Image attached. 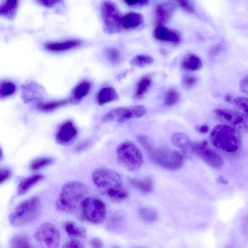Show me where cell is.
<instances>
[{"label": "cell", "instance_id": "obj_46", "mask_svg": "<svg viewBox=\"0 0 248 248\" xmlns=\"http://www.w3.org/2000/svg\"><path fill=\"white\" fill-rule=\"evenodd\" d=\"M90 245L94 248H101L103 247L102 241L98 238H93L89 241Z\"/></svg>", "mask_w": 248, "mask_h": 248}, {"label": "cell", "instance_id": "obj_22", "mask_svg": "<svg viewBox=\"0 0 248 248\" xmlns=\"http://www.w3.org/2000/svg\"><path fill=\"white\" fill-rule=\"evenodd\" d=\"M70 102H71L70 98L46 101H41L35 104V107L39 111L48 113L52 112Z\"/></svg>", "mask_w": 248, "mask_h": 248}, {"label": "cell", "instance_id": "obj_23", "mask_svg": "<svg viewBox=\"0 0 248 248\" xmlns=\"http://www.w3.org/2000/svg\"><path fill=\"white\" fill-rule=\"evenodd\" d=\"M180 64L181 68L187 71H195L200 70L202 65L200 58L195 54H186L181 60Z\"/></svg>", "mask_w": 248, "mask_h": 248}, {"label": "cell", "instance_id": "obj_4", "mask_svg": "<svg viewBox=\"0 0 248 248\" xmlns=\"http://www.w3.org/2000/svg\"><path fill=\"white\" fill-rule=\"evenodd\" d=\"M41 203L39 197L33 196L21 202L9 216L10 224L15 227L27 225L39 216Z\"/></svg>", "mask_w": 248, "mask_h": 248}, {"label": "cell", "instance_id": "obj_14", "mask_svg": "<svg viewBox=\"0 0 248 248\" xmlns=\"http://www.w3.org/2000/svg\"><path fill=\"white\" fill-rule=\"evenodd\" d=\"M78 133L77 128L74 123L70 120H66L58 126L55 140L60 144L67 145L74 140Z\"/></svg>", "mask_w": 248, "mask_h": 248}, {"label": "cell", "instance_id": "obj_19", "mask_svg": "<svg viewBox=\"0 0 248 248\" xmlns=\"http://www.w3.org/2000/svg\"><path fill=\"white\" fill-rule=\"evenodd\" d=\"M143 17L141 14L136 12H129L122 16V31L134 30L142 24Z\"/></svg>", "mask_w": 248, "mask_h": 248}, {"label": "cell", "instance_id": "obj_12", "mask_svg": "<svg viewBox=\"0 0 248 248\" xmlns=\"http://www.w3.org/2000/svg\"><path fill=\"white\" fill-rule=\"evenodd\" d=\"M21 98L24 103H36L42 101L43 88L37 82L29 81L20 86Z\"/></svg>", "mask_w": 248, "mask_h": 248}, {"label": "cell", "instance_id": "obj_49", "mask_svg": "<svg viewBox=\"0 0 248 248\" xmlns=\"http://www.w3.org/2000/svg\"><path fill=\"white\" fill-rule=\"evenodd\" d=\"M224 99L227 102H230L232 101V96L230 94H227L225 96Z\"/></svg>", "mask_w": 248, "mask_h": 248}, {"label": "cell", "instance_id": "obj_13", "mask_svg": "<svg viewBox=\"0 0 248 248\" xmlns=\"http://www.w3.org/2000/svg\"><path fill=\"white\" fill-rule=\"evenodd\" d=\"M214 113L217 120L223 123L247 129V121L245 119V116L238 112L226 108H216Z\"/></svg>", "mask_w": 248, "mask_h": 248}, {"label": "cell", "instance_id": "obj_43", "mask_svg": "<svg viewBox=\"0 0 248 248\" xmlns=\"http://www.w3.org/2000/svg\"><path fill=\"white\" fill-rule=\"evenodd\" d=\"M83 245L78 240L71 239L65 242L63 248H82Z\"/></svg>", "mask_w": 248, "mask_h": 248}, {"label": "cell", "instance_id": "obj_6", "mask_svg": "<svg viewBox=\"0 0 248 248\" xmlns=\"http://www.w3.org/2000/svg\"><path fill=\"white\" fill-rule=\"evenodd\" d=\"M79 208L82 217L91 223L99 224L106 218V204L98 198L86 197L82 201Z\"/></svg>", "mask_w": 248, "mask_h": 248}, {"label": "cell", "instance_id": "obj_21", "mask_svg": "<svg viewBox=\"0 0 248 248\" xmlns=\"http://www.w3.org/2000/svg\"><path fill=\"white\" fill-rule=\"evenodd\" d=\"M118 95L114 88L106 86L102 88L96 93L95 101L97 104L102 106L117 100Z\"/></svg>", "mask_w": 248, "mask_h": 248}, {"label": "cell", "instance_id": "obj_27", "mask_svg": "<svg viewBox=\"0 0 248 248\" xmlns=\"http://www.w3.org/2000/svg\"><path fill=\"white\" fill-rule=\"evenodd\" d=\"M152 84V80L149 76H144L136 83L134 93L136 99L141 98L149 90Z\"/></svg>", "mask_w": 248, "mask_h": 248}, {"label": "cell", "instance_id": "obj_40", "mask_svg": "<svg viewBox=\"0 0 248 248\" xmlns=\"http://www.w3.org/2000/svg\"><path fill=\"white\" fill-rule=\"evenodd\" d=\"M197 81V78L194 76H186L183 78V82L184 85L188 89L193 87Z\"/></svg>", "mask_w": 248, "mask_h": 248}, {"label": "cell", "instance_id": "obj_36", "mask_svg": "<svg viewBox=\"0 0 248 248\" xmlns=\"http://www.w3.org/2000/svg\"><path fill=\"white\" fill-rule=\"evenodd\" d=\"M180 97V94L176 90L170 88L167 91L165 95L164 103L166 106L171 107L179 101Z\"/></svg>", "mask_w": 248, "mask_h": 248}, {"label": "cell", "instance_id": "obj_9", "mask_svg": "<svg viewBox=\"0 0 248 248\" xmlns=\"http://www.w3.org/2000/svg\"><path fill=\"white\" fill-rule=\"evenodd\" d=\"M147 112L146 108L141 105L120 107L112 109L102 117L104 122L123 123L131 119L140 118Z\"/></svg>", "mask_w": 248, "mask_h": 248}, {"label": "cell", "instance_id": "obj_30", "mask_svg": "<svg viewBox=\"0 0 248 248\" xmlns=\"http://www.w3.org/2000/svg\"><path fill=\"white\" fill-rule=\"evenodd\" d=\"M10 245L11 247L14 248L31 247L29 238L23 234H18L14 236L10 240Z\"/></svg>", "mask_w": 248, "mask_h": 248}, {"label": "cell", "instance_id": "obj_44", "mask_svg": "<svg viewBox=\"0 0 248 248\" xmlns=\"http://www.w3.org/2000/svg\"><path fill=\"white\" fill-rule=\"evenodd\" d=\"M12 175L11 171L8 169H0V184L8 180Z\"/></svg>", "mask_w": 248, "mask_h": 248}, {"label": "cell", "instance_id": "obj_24", "mask_svg": "<svg viewBox=\"0 0 248 248\" xmlns=\"http://www.w3.org/2000/svg\"><path fill=\"white\" fill-rule=\"evenodd\" d=\"M128 181L132 186L144 193H150L154 189L153 180L150 176L144 178H129Z\"/></svg>", "mask_w": 248, "mask_h": 248}, {"label": "cell", "instance_id": "obj_48", "mask_svg": "<svg viewBox=\"0 0 248 248\" xmlns=\"http://www.w3.org/2000/svg\"><path fill=\"white\" fill-rule=\"evenodd\" d=\"M217 181L219 183L223 184H227L228 183V181L225 179V178H223L222 176H220L217 178Z\"/></svg>", "mask_w": 248, "mask_h": 248}, {"label": "cell", "instance_id": "obj_33", "mask_svg": "<svg viewBox=\"0 0 248 248\" xmlns=\"http://www.w3.org/2000/svg\"><path fill=\"white\" fill-rule=\"evenodd\" d=\"M109 198L115 200L122 201L129 196V193L123 186L110 190L106 193Z\"/></svg>", "mask_w": 248, "mask_h": 248}, {"label": "cell", "instance_id": "obj_32", "mask_svg": "<svg viewBox=\"0 0 248 248\" xmlns=\"http://www.w3.org/2000/svg\"><path fill=\"white\" fill-rule=\"evenodd\" d=\"M53 159L50 157H44L36 159L30 164V169L32 171H38L53 163Z\"/></svg>", "mask_w": 248, "mask_h": 248}, {"label": "cell", "instance_id": "obj_38", "mask_svg": "<svg viewBox=\"0 0 248 248\" xmlns=\"http://www.w3.org/2000/svg\"><path fill=\"white\" fill-rule=\"evenodd\" d=\"M185 11L189 13L194 12V8L189 0H174Z\"/></svg>", "mask_w": 248, "mask_h": 248}, {"label": "cell", "instance_id": "obj_17", "mask_svg": "<svg viewBox=\"0 0 248 248\" xmlns=\"http://www.w3.org/2000/svg\"><path fill=\"white\" fill-rule=\"evenodd\" d=\"M82 44L81 40L70 39L59 42H47L45 44L44 47L47 51L59 53L77 48Z\"/></svg>", "mask_w": 248, "mask_h": 248}, {"label": "cell", "instance_id": "obj_29", "mask_svg": "<svg viewBox=\"0 0 248 248\" xmlns=\"http://www.w3.org/2000/svg\"><path fill=\"white\" fill-rule=\"evenodd\" d=\"M16 86L9 80H0V99L6 98L15 93Z\"/></svg>", "mask_w": 248, "mask_h": 248}, {"label": "cell", "instance_id": "obj_25", "mask_svg": "<svg viewBox=\"0 0 248 248\" xmlns=\"http://www.w3.org/2000/svg\"><path fill=\"white\" fill-rule=\"evenodd\" d=\"M19 5V0H5L0 4V16L13 19L16 15Z\"/></svg>", "mask_w": 248, "mask_h": 248}, {"label": "cell", "instance_id": "obj_3", "mask_svg": "<svg viewBox=\"0 0 248 248\" xmlns=\"http://www.w3.org/2000/svg\"><path fill=\"white\" fill-rule=\"evenodd\" d=\"M211 142L215 146L227 152L237 151L242 144V138L236 128L226 124L215 126L209 135Z\"/></svg>", "mask_w": 248, "mask_h": 248}, {"label": "cell", "instance_id": "obj_11", "mask_svg": "<svg viewBox=\"0 0 248 248\" xmlns=\"http://www.w3.org/2000/svg\"><path fill=\"white\" fill-rule=\"evenodd\" d=\"M192 146L193 153L208 165L217 169L222 167V157L215 150L208 146L207 140L192 143Z\"/></svg>", "mask_w": 248, "mask_h": 248}, {"label": "cell", "instance_id": "obj_47", "mask_svg": "<svg viewBox=\"0 0 248 248\" xmlns=\"http://www.w3.org/2000/svg\"><path fill=\"white\" fill-rule=\"evenodd\" d=\"M209 130V127L206 124L200 125L198 128V130L201 134H205L208 132Z\"/></svg>", "mask_w": 248, "mask_h": 248}, {"label": "cell", "instance_id": "obj_41", "mask_svg": "<svg viewBox=\"0 0 248 248\" xmlns=\"http://www.w3.org/2000/svg\"><path fill=\"white\" fill-rule=\"evenodd\" d=\"M39 4L46 7H52L61 3L63 0H35Z\"/></svg>", "mask_w": 248, "mask_h": 248}, {"label": "cell", "instance_id": "obj_18", "mask_svg": "<svg viewBox=\"0 0 248 248\" xmlns=\"http://www.w3.org/2000/svg\"><path fill=\"white\" fill-rule=\"evenodd\" d=\"M171 140L175 146L181 150L184 155L191 157L193 153L192 143L187 135L182 133L176 132L171 135Z\"/></svg>", "mask_w": 248, "mask_h": 248}, {"label": "cell", "instance_id": "obj_16", "mask_svg": "<svg viewBox=\"0 0 248 248\" xmlns=\"http://www.w3.org/2000/svg\"><path fill=\"white\" fill-rule=\"evenodd\" d=\"M176 9L175 5L170 1L158 4L155 8V23L157 26H163L167 23L173 15Z\"/></svg>", "mask_w": 248, "mask_h": 248}, {"label": "cell", "instance_id": "obj_20", "mask_svg": "<svg viewBox=\"0 0 248 248\" xmlns=\"http://www.w3.org/2000/svg\"><path fill=\"white\" fill-rule=\"evenodd\" d=\"M92 87L93 83L89 80L84 79L79 82L72 91L71 102H80L89 93Z\"/></svg>", "mask_w": 248, "mask_h": 248}, {"label": "cell", "instance_id": "obj_5", "mask_svg": "<svg viewBox=\"0 0 248 248\" xmlns=\"http://www.w3.org/2000/svg\"><path fill=\"white\" fill-rule=\"evenodd\" d=\"M116 155L119 163L130 170L139 169L143 162L140 151L130 141H124L118 146Z\"/></svg>", "mask_w": 248, "mask_h": 248}, {"label": "cell", "instance_id": "obj_35", "mask_svg": "<svg viewBox=\"0 0 248 248\" xmlns=\"http://www.w3.org/2000/svg\"><path fill=\"white\" fill-rule=\"evenodd\" d=\"M105 52L107 58L110 62L113 64L120 63L121 61V54L119 49L114 47H108Z\"/></svg>", "mask_w": 248, "mask_h": 248}, {"label": "cell", "instance_id": "obj_28", "mask_svg": "<svg viewBox=\"0 0 248 248\" xmlns=\"http://www.w3.org/2000/svg\"><path fill=\"white\" fill-rule=\"evenodd\" d=\"M64 229L67 233L71 237L74 238H84L86 236L85 229L78 226L72 221H68L64 223Z\"/></svg>", "mask_w": 248, "mask_h": 248}, {"label": "cell", "instance_id": "obj_26", "mask_svg": "<svg viewBox=\"0 0 248 248\" xmlns=\"http://www.w3.org/2000/svg\"><path fill=\"white\" fill-rule=\"evenodd\" d=\"M45 176L41 174H34L24 179L18 186V194L23 195L31 187L42 181Z\"/></svg>", "mask_w": 248, "mask_h": 248}, {"label": "cell", "instance_id": "obj_39", "mask_svg": "<svg viewBox=\"0 0 248 248\" xmlns=\"http://www.w3.org/2000/svg\"><path fill=\"white\" fill-rule=\"evenodd\" d=\"M124 1L128 6L133 7L144 6L149 3L148 0H124Z\"/></svg>", "mask_w": 248, "mask_h": 248}, {"label": "cell", "instance_id": "obj_45", "mask_svg": "<svg viewBox=\"0 0 248 248\" xmlns=\"http://www.w3.org/2000/svg\"><path fill=\"white\" fill-rule=\"evenodd\" d=\"M239 87L240 90L244 93L246 94H248V76H246L243 77L240 81L239 82Z\"/></svg>", "mask_w": 248, "mask_h": 248}, {"label": "cell", "instance_id": "obj_10", "mask_svg": "<svg viewBox=\"0 0 248 248\" xmlns=\"http://www.w3.org/2000/svg\"><path fill=\"white\" fill-rule=\"evenodd\" d=\"M34 238L43 246L55 248L59 247L61 234L55 225L51 223H45L37 229L34 233Z\"/></svg>", "mask_w": 248, "mask_h": 248}, {"label": "cell", "instance_id": "obj_7", "mask_svg": "<svg viewBox=\"0 0 248 248\" xmlns=\"http://www.w3.org/2000/svg\"><path fill=\"white\" fill-rule=\"evenodd\" d=\"M100 11L106 32L114 34L122 31V15L115 3L110 0H103L101 4Z\"/></svg>", "mask_w": 248, "mask_h": 248}, {"label": "cell", "instance_id": "obj_15", "mask_svg": "<svg viewBox=\"0 0 248 248\" xmlns=\"http://www.w3.org/2000/svg\"><path fill=\"white\" fill-rule=\"evenodd\" d=\"M153 35L158 41L174 45L179 44L182 40V35L179 31L163 26H157L153 32Z\"/></svg>", "mask_w": 248, "mask_h": 248}, {"label": "cell", "instance_id": "obj_34", "mask_svg": "<svg viewBox=\"0 0 248 248\" xmlns=\"http://www.w3.org/2000/svg\"><path fill=\"white\" fill-rule=\"evenodd\" d=\"M154 62V59L147 55L140 54L135 56L131 61V65L138 67H143L146 65L151 64Z\"/></svg>", "mask_w": 248, "mask_h": 248}, {"label": "cell", "instance_id": "obj_42", "mask_svg": "<svg viewBox=\"0 0 248 248\" xmlns=\"http://www.w3.org/2000/svg\"><path fill=\"white\" fill-rule=\"evenodd\" d=\"M92 143L90 140H86L78 143L74 147L77 152H80L89 147Z\"/></svg>", "mask_w": 248, "mask_h": 248}, {"label": "cell", "instance_id": "obj_2", "mask_svg": "<svg viewBox=\"0 0 248 248\" xmlns=\"http://www.w3.org/2000/svg\"><path fill=\"white\" fill-rule=\"evenodd\" d=\"M87 193L88 189L83 183L77 181L67 182L62 187L56 207L61 212L73 213L80 207Z\"/></svg>", "mask_w": 248, "mask_h": 248}, {"label": "cell", "instance_id": "obj_8", "mask_svg": "<svg viewBox=\"0 0 248 248\" xmlns=\"http://www.w3.org/2000/svg\"><path fill=\"white\" fill-rule=\"evenodd\" d=\"M92 179L94 186L105 193L123 186L120 175L115 171L107 168L95 170L92 173Z\"/></svg>", "mask_w": 248, "mask_h": 248}, {"label": "cell", "instance_id": "obj_37", "mask_svg": "<svg viewBox=\"0 0 248 248\" xmlns=\"http://www.w3.org/2000/svg\"><path fill=\"white\" fill-rule=\"evenodd\" d=\"M233 102L239 109L242 111L246 115H248V101L247 97H237L233 100Z\"/></svg>", "mask_w": 248, "mask_h": 248}, {"label": "cell", "instance_id": "obj_50", "mask_svg": "<svg viewBox=\"0 0 248 248\" xmlns=\"http://www.w3.org/2000/svg\"><path fill=\"white\" fill-rule=\"evenodd\" d=\"M2 151L1 150V149L0 148V160H1V159L2 158Z\"/></svg>", "mask_w": 248, "mask_h": 248}, {"label": "cell", "instance_id": "obj_1", "mask_svg": "<svg viewBox=\"0 0 248 248\" xmlns=\"http://www.w3.org/2000/svg\"><path fill=\"white\" fill-rule=\"evenodd\" d=\"M137 140L154 163L165 169L172 170H179L183 166L185 158L182 153L170 149L156 147L145 135H139Z\"/></svg>", "mask_w": 248, "mask_h": 248}, {"label": "cell", "instance_id": "obj_31", "mask_svg": "<svg viewBox=\"0 0 248 248\" xmlns=\"http://www.w3.org/2000/svg\"><path fill=\"white\" fill-rule=\"evenodd\" d=\"M138 214L142 220L148 223L155 222L158 217L157 213L155 210L146 207H140L138 209Z\"/></svg>", "mask_w": 248, "mask_h": 248}]
</instances>
